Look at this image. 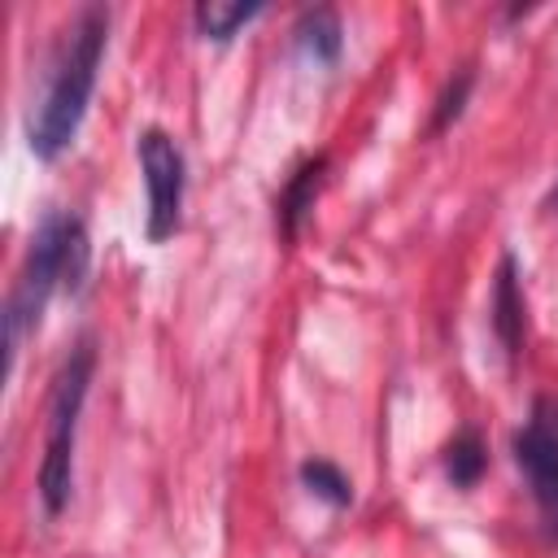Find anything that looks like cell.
Masks as SVG:
<instances>
[{
  "label": "cell",
  "instance_id": "6da1fadb",
  "mask_svg": "<svg viewBox=\"0 0 558 558\" xmlns=\"http://www.w3.org/2000/svg\"><path fill=\"white\" fill-rule=\"evenodd\" d=\"M105 48H109V9L83 4L52 52V70L44 78L39 100L26 113V144L39 161H57L74 144L96 92Z\"/></svg>",
  "mask_w": 558,
  "mask_h": 558
},
{
  "label": "cell",
  "instance_id": "7a4b0ae2",
  "mask_svg": "<svg viewBox=\"0 0 558 558\" xmlns=\"http://www.w3.org/2000/svg\"><path fill=\"white\" fill-rule=\"evenodd\" d=\"M92 266V244H87V227L78 214L70 209H48L31 235V248L22 257V270L9 288L4 301V353H9V371L17 362L22 340L39 327L44 305L52 292H78Z\"/></svg>",
  "mask_w": 558,
  "mask_h": 558
},
{
  "label": "cell",
  "instance_id": "3957f363",
  "mask_svg": "<svg viewBox=\"0 0 558 558\" xmlns=\"http://www.w3.org/2000/svg\"><path fill=\"white\" fill-rule=\"evenodd\" d=\"M92 371H96V340L83 336L61 362L48 397V440L39 462V501L48 514H61L74 493V440H78V414L92 388Z\"/></svg>",
  "mask_w": 558,
  "mask_h": 558
},
{
  "label": "cell",
  "instance_id": "277c9868",
  "mask_svg": "<svg viewBox=\"0 0 558 558\" xmlns=\"http://www.w3.org/2000/svg\"><path fill=\"white\" fill-rule=\"evenodd\" d=\"M514 466L527 480L545 536L558 545V397H536L527 423L510 436Z\"/></svg>",
  "mask_w": 558,
  "mask_h": 558
},
{
  "label": "cell",
  "instance_id": "5b68a950",
  "mask_svg": "<svg viewBox=\"0 0 558 558\" xmlns=\"http://www.w3.org/2000/svg\"><path fill=\"white\" fill-rule=\"evenodd\" d=\"M135 157L144 170V187H148V222L144 235L153 244L170 240L183 222V187H187V161L183 148L174 144L170 131L161 126H144L135 140Z\"/></svg>",
  "mask_w": 558,
  "mask_h": 558
},
{
  "label": "cell",
  "instance_id": "8992f818",
  "mask_svg": "<svg viewBox=\"0 0 558 558\" xmlns=\"http://www.w3.org/2000/svg\"><path fill=\"white\" fill-rule=\"evenodd\" d=\"M488 323H493V336H497L506 362L514 366L519 353H523V340H527V301H523V283H519V262H514V253H501V257H497Z\"/></svg>",
  "mask_w": 558,
  "mask_h": 558
},
{
  "label": "cell",
  "instance_id": "52a82bcc",
  "mask_svg": "<svg viewBox=\"0 0 558 558\" xmlns=\"http://www.w3.org/2000/svg\"><path fill=\"white\" fill-rule=\"evenodd\" d=\"M323 179H327V153H314L292 170V179H288V187L279 192V205H275V222H279L283 240L301 235V227H305V218H310V209L323 192Z\"/></svg>",
  "mask_w": 558,
  "mask_h": 558
},
{
  "label": "cell",
  "instance_id": "ba28073f",
  "mask_svg": "<svg viewBox=\"0 0 558 558\" xmlns=\"http://www.w3.org/2000/svg\"><path fill=\"white\" fill-rule=\"evenodd\" d=\"M292 44L314 65H336L340 52H344V22H340V13L331 4L301 9V17L292 22Z\"/></svg>",
  "mask_w": 558,
  "mask_h": 558
},
{
  "label": "cell",
  "instance_id": "9c48e42d",
  "mask_svg": "<svg viewBox=\"0 0 558 558\" xmlns=\"http://www.w3.org/2000/svg\"><path fill=\"white\" fill-rule=\"evenodd\" d=\"M253 17H262L257 0H248V4H240V0H201L192 9V22H196L201 39H214V44H231Z\"/></svg>",
  "mask_w": 558,
  "mask_h": 558
},
{
  "label": "cell",
  "instance_id": "30bf717a",
  "mask_svg": "<svg viewBox=\"0 0 558 558\" xmlns=\"http://www.w3.org/2000/svg\"><path fill=\"white\" fill-rule=\"evenodd\" d=\"M440 462H445V480H449L453 488H462V493H466V488H475V484H480V475H484V466H488L484 436H480L475 427L453 432V440L445 445Z\"/></svg>",
  "mask_w": 558,
  "mask_h": 558
},
{
  "label": "cell",
  "instance_id": "8fae6325",
  "mask_svg": "<svg viewBox=\"0 0 558 558\" xmlns=\"http://www.w3.org/2000/svg\"><path fill=\"white\" fill-rule=\"evenodd\" d=\"M296 475H301L305 493L318 497L323 506H331V510L353 506V480H349L336 462H327V458H305V462L296 466Z\"/></svg>",
  "mask_w": 558,
  "mask_h": 558
},
{
  "label": "cell",
  "instance_id": "7c38bea8",
  "mask_svg": "<svg viewBox=\"0 0 558 558\" xmlns=\"http://www.w3.org/2000/svg\"><path fill=\"white\" fill-rule=\"evenodd\" d=\"M471 87H475V70H471V65H462V70H453V74L445 78V87H440V96H436V105H432L427 135H440V131H449V126L462 118V109H466V100H471Z\"/></svg>",
  "mask_w": 558,
  "mask_h": 558
},
{
  "label": "cell",
  "instance_id": "4fadbf2b",
  "mask_svg": "<svg viewBox=\"0 0 558 558\" xmlns=\"http://www.w3.org/2000/svg\"><path fill=\"white\" fill-rule=\"evenodd\" d=\"M549 205H558V187H554V201H549Z\"/></svg>",
  "mask_w": 558,
  "mask_h": 558
}]
</instances>
